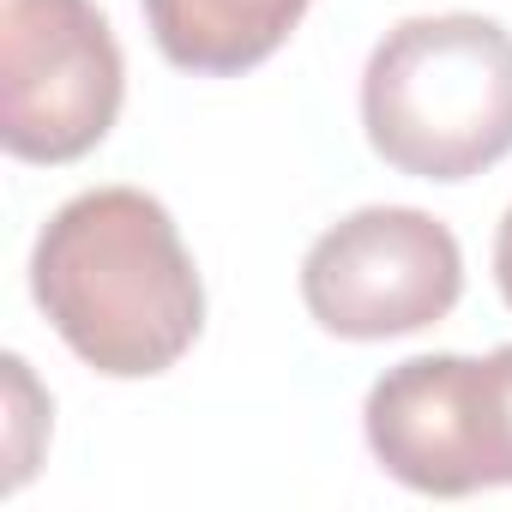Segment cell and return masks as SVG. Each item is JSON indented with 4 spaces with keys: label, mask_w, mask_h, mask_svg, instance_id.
I'll return each instance as SVG.
<instances>
[{
    "label": "cell",
    "mask_w": 512,
    "mask_h": 512,
    "mask_svg": "<svg viewBox=\"0 0 512 512\" xmlns=\"http://www.w3.org/2000/svg\"><path fill=\"white\" fill-rule=\"evenodd\" d=\"M31 296L67 350L109 380L175 368L205 326L181 229L139 187H91L43 223Z\"/></svg>",
    "instance_id": "obj_1"
},
{
    "label": "cell",
    "mask_w": 512,
    "mask_h": 512,
    "mask_svg": "<svg viewBox=\"0 0 512 512\" xmlns=\"http://www.w3.org/2000/svg\"><path fill=\"white\" fill-rule=\"evenodd\" d=\"M368 145L416 181H470L512 151V31L482 13L404 19L362 73Z\"/></svg>",
    "instance_id": "obj_2"
},
{
    "label": "cell",
    "mask_w": 512,
    "mask_h": 512,
    "mask_svg": "<svg viewBox=\"0 0 512 512\" xmlns=\"http://www.w3.org/2000/svg\"><path fill=\"white\" fill-rule=\"evenodd\" d=\"M127 67L91 0H0V145L73 163L121 115Z\"/></svg>",
    "instance_id": "obj_3"
},
{
    "label": "cell",
    "mask_w": 512,
    "mask_h": 512,
    "mask_svg": "<svg viewBox=\"0 0 512 512\" xmlns=\"http://www.w3.org/2000/svg\"><path fill=\"white\" fill-rule=\"evenodd\" d=\"M464 290L458 235L416 205H368L332 223L302 260L308 314L356 344L404 338L452 314Z\"/></svg>",
    "instance_id": "obj_4"
},
{
    "label": "cell",
    "mask_w": 512,
    "mask_h": 512,
    "mask_svg": "<svg viewBox=\"0 0 512 512\" xmlns=\"http://www.w3.org/2000/svg\"><path fill=\"white\" fill-rule=\"evenodd\" d=\"M362 428L386 476L416 494L458 500L488 488L470 356H410L386 368L362 404Z\"/></svg>",
    "instance_id": "obj_5"
},
{
    "label": "cell",
    "mask_w": 512,
    "mask_h": 512,
    "mask_svg": "<svg viewBox=\"0 0 512 512\" xmlns=\"http://www.w3.org/2000/svg\"><path fill=\"white\" fill-rule=\"evenodd\" d=\"M314 0H145L157 49L181 73L229 79L284 49Z\"/></svg>",
    "instance_id": "obj_6"
},
{
    "label": "cell",
    "mask_w": 512,
    "mask_h": 512,
    "mask_svg": "<svg viewBox=\"0 0 512 512\" xmlns=\"http://www.w3.org/2000/svg\"><path fill=\"white\" fill-rule=\"evenodd\" d=\"M476 416H482V458L488 488L512 482V344L476 362Z\"/></svg>",
    "instance_id": "obj_7"
},
{
    "label": "cell",
    "mask_w": 512,
    "mask_h": 512,
    "mask_svg": "<svg viewBox=\"0 0 512 512\" xmlns=\"http://www.w3.org/2000/svg\"><path fill=\"white\" fill-rule=\"evenodd\" d=\"M494 284H500V296H506V308H512V205H506L500 235H494Z\"/></svg>",
    "instance_id": "obj_8"
}]
</instances>
